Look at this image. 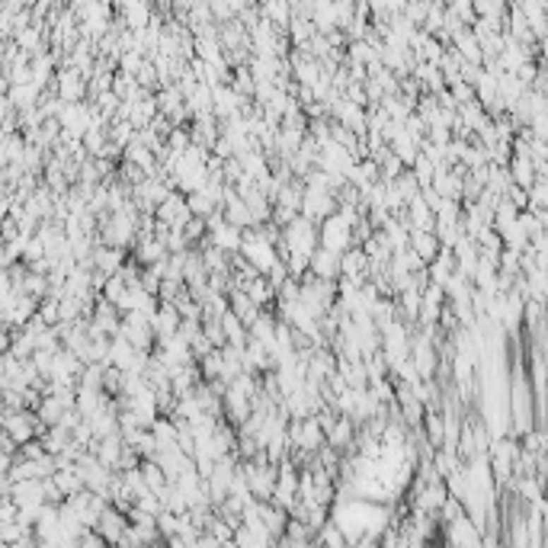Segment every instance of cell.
Masks as SVG:
<instances>
[{"instance_id":"cell-2","label":"cell","mask_w":548,"mask_h":548,"mask_svg":"<svg viewBox=\"0 0 548 548\" xmlns=\"http://www.w3.org/2000/svg\"><path fill=\"white\" fill-rule=\"evenodd\" d=\"M77 93H81V81H77V74H61V97L74 100Z\"/></svg>"},{"instance_id":"cell-1","label":"cell","mask_w":548,"mask_h":548,"mask_svg":"<svg viewBox=\"0 0 548 548\" xmlns=\"http://www.w3.org/2000/svg\"><path fill=\"white\" fill-rule=\"evenodd\" d=\"M7 433L13 439H29V436H32V417L10 410V414H7Z\"/></svg>"}]
</instances>
